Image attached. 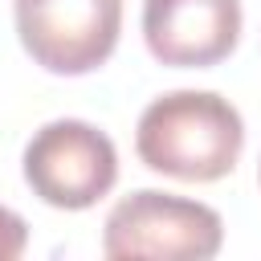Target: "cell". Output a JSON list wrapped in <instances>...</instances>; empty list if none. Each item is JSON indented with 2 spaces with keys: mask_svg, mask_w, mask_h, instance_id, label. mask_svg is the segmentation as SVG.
I'll use <instances>...</instances> for the list:
<instances>
[{
  "mask_svg": "<svg viewBox=\"0 0 261 261\" xmlns=\"http://www.w3.org/2000/svg\"><path fill=\"white\" fill-rule=\"evenodd\" d=\"M135 151L159 175L212 184L237 167L245 151V122L216 90H171L139 114Z\"/></svg>",
  "mask_w": 261,
  "mask_h": 261,
  "instance_id": "cell-1",
  "label": "cell"
},
{
  "mask_svg": "<svg viewBox=\"0 0 261 261\" xmlns=\"http://www.w3.org/2000/svg\"><path fill=\"white\" fill-rule=\"evenodd\" d=\"M220 245L224 220L216 208L155 188L122 196L102 224V253L110 261H208L220 253Z\"/></svg>",
  "mask_w": 261,
  "mask_h": 261,
  "instance_id": "cell-2",
  "label": "cell"
},
{
  "mask_svg": "<svg viewBox=\"0 0 261 261\" xmlns=\"http://www.w3.org/2000/svg\"><path fill=\"white\" fill-rule=\"evenodd\" d=\"M24 184L49 208H94L118 179V151L106 130L82 118H53L24 143Z\"/></svg>",
  "mask_w": 261,
  "mask_h": 261,
  "instance_id": "cell-3",
  "label": "cell"
},
{
  "mask_svg": "<svg viewBox=\"0 0 261 261\" xmlns=\"http://www.w3.org/2000/svg\"><path fill=\"white\" fill-rule=\"evenodd\" d=\"M12 16L24 53L61 77L106 65L122 33V0H16Z\"/></svg>",
  "mask_w": 261,
  "mask_h": 261,
  "instance_id": "cell-4",
  "label": "cell"
},
{
  "mask_svg": "<svg viewBox=\"0 0 261 261\" xmlns=\"http://www.w3.org/2000/svg\"><path fill=\"white\" fill-rule=\"evenodd\" d=\"M241 0H143V41L155 61L208 69L241 41Z\"/></svg>",
  "mask_w": 261,
  "mask_h": 261,
  "instance_id": "cell-5",
  "label": "cell"
},
{
  "mask_svg": "<svg viewBox=\"0 0 261 261\" xmlns=\"http://www.w3.org/2000/svg\"><path fill=\"white\" fill-rule=\"evenodd\" d=\"M24 245H29V224L12 208L0 204V261H16L24 253Z\"/></svg>",
  "mask_w": 261,
  "mask_h": 261,
  "instance_id": "cell-6",
  "label": "cell"
}]
</instances>
